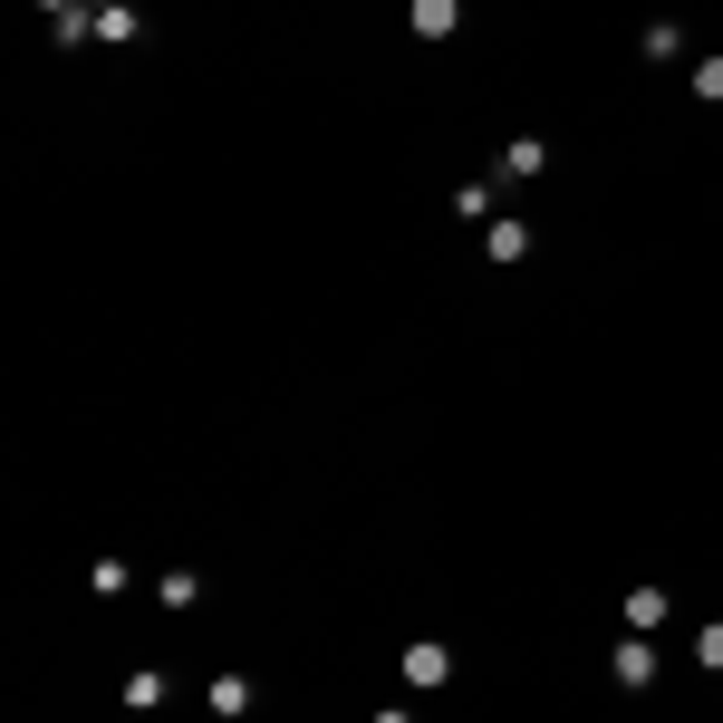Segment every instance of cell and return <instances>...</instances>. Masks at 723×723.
<instances>
[{
  "mask_svg": "<svg viewBox=\"0 0 723 723\" xmlns=\"http://www.w3.org/2000/svg\"><path fill=\"white\" fill-rule=\"evenodd\" d=\"M444 675H453V656H444V647H415V656H406V685H444Z\"/></svg>",
  "mask_w": 723,
  "mask_h": 723,
  "instance_id": "obj_1",
  "label": "cell"
},
{
  "mask_svg": "<svg viewBox=\"0 0 723 723\" xmlns=\"http://www.w3.org/2000/svg\"><path fill=\"white\" fill-rule=\"evenodd\" d=\"M415 29H425V39H444V29H453V0H415Z\"/></svg>",
  "mask_w": 723,
  "mask_h": 723,
  "instance_id": "obj_2",
  "label": "cell"
}]
</instances>
